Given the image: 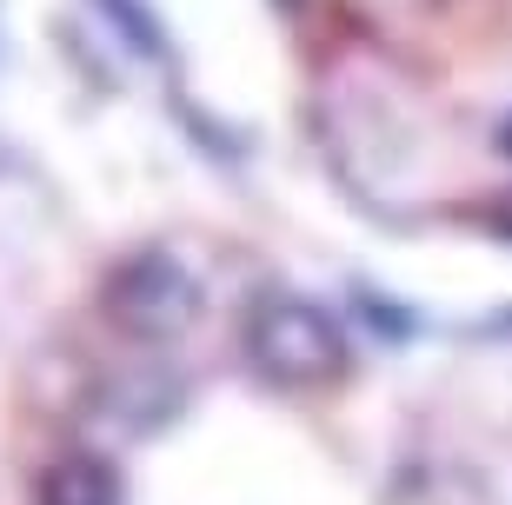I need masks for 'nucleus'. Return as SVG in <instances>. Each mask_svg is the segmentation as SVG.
Returning <instances> with one entry per match:
<instances>
[{
  "label": "nucleus",
  "instance_id": "1",
  "mask_svg": "<svg viewBox=\"0 0 512 505\" xmlns=\"http://www.w3.org/2000/svg\"><path fill=\"white\" fill-rule=\"evenodd\" d=\"M247 359L273 386L313 393L346 373V333L333 326L326 306L300 300V293H260L247 306Z\"/></svg>",
  "mask_w": 512,
  "mask_h": 505
},
{
  "label": "nucleus",
  "instance_id": "2",
  "mask_svg": "<svg viewBox=\"0 0 512 505\" xmlns=\"http://www.w3.org/2000/svg\"><path fill=\"white\" fill-rule=\"evenodd\" d=\"M107 319L133 339H180L200 319V280L173 253H133L107 280Z\"/></svg>",
  "mask_w": 512,
  "mask_h": 505
},
{
  "label": "nucleus",
  "instance_id": "3",
  "mask_svg": "<svg viewBox=\"0 0 512 505\" xmlns=\"http://www.w3.org/2000/svg\"><path fill=\"white\" fill-rule=\"evenodd\" d=\"M40 505H120V479L94 452H67L40 479Z\"/></svg>",
  "mask_w": 512,
  "mask_h": 505
},
{
  "label": "nucleus",
  "instance_id": "4",
  "mask_svg": "<svg viewBox=\"0 0 512 505\" xmlns=\"http://www.w3.org/2000/svg\"><path fill=\"white\" fill-rule=\"evenodd\" d=\"M100 7H107V14L127 27V40L140 47V54H167V40H160V20H153L140 0H100Z\"/></svg>",
  "mask_w": 512,
  "mask_h": 505
},
{
  "label": "nucleus",
  "instance_id": "5",
  "mask_svg": "<svg viewBox=\"0 0 512 505\" xmlns=\"http://www.w3.org/2000/svg\"><path fill=\"white\" fill-rule=\"evenodd\" d=\"M499 147H506V153H512V120H506V127H499Z\"/></svg>",
  "mask_w": 512,
  "mask_h": 505
},
{
  "label": "nucleus",
  "instance_id": "6",
  "mask_svg": "<svg viewBox=\"0 0 512 505\" xmlns=\"http://www.w3.org/2000/svg\"><path fill=\"white\" fill-rule=\"evenodd\" d=\"M506 226H512V220H506Z\"/></svg>",
  "mask_w": 512,
  "mask_h": 505
}]
</instances>
